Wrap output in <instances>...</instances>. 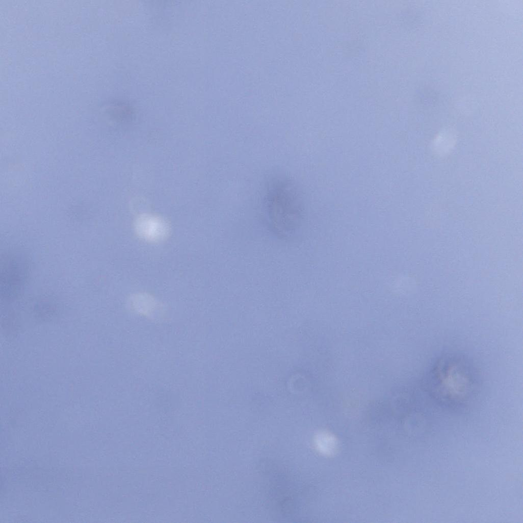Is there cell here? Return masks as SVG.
I'll use <instances>...</instances> for the list:
<instances>
[{
	"label": "cell",
	"instance_id": "obj_1",
	"mask_svg": "<svg viewBox=\"0 0 523 523\" xmlns=\"http://www.w3.org/2000/svg\"><path fill=\"white\" fill-rule=\"evenodd\" d=\"M264 207L271 231L281 239L294 237L301 229L303 206L296 184L288 176L276 173L268 178Z\"/></svg>",
	"mask_w": 523,
	"mask_h": 523
},
{
	"label": "cell",
	"instance_id": "obj_2",
	"mask_svg": "<svg viewBox=\"0 0 523 523\" xmlns=\"http://www.w3.org/2000/svg\"><path fill=\"white\" fill-rule=\"evenodd\" d=\"M134 228L139 237L152 243L165 240L171 232L170 224L165 219L151 213L138 216L134 221Z\"/></svg>",
	"mask_w": 523,
	"mask_h": 523
},
{
	"label": "cell",
	"instance_id": "obj_3",
	"mask_svg": "<svg viewBox=\"0 0 523 523\" xmlns=\"http://www.w3.org/2000/svg\"><path fill=\"white\" fill-rule=\"evenodd\" d=\"M26 264L22 259L15 257H5L2 268L1 285L5 296H14L22 286L26 275Z\"/></svg>",
	"mask_w": 523,
	"mask_h": 523
},
{
	"label": "cell",
	"instance_id": "obj_4",
	"mask_svg": "<svg viewBox=\"0 0 523 523\" xmlns=\"http://www.w3.org/2000/svg\"><path fill=\"white\" fill-rule=\"evenodd\" d=\"M128 303L133 312L149 318H154L162 309L156 298L146 293L133 294L129 298Z\"/></svg>",
	"mask_w": 523,
	"mask_h": 523
},
{
	"label": "cell",
	"instance_id": "obj_5",
	"mask_svg": "<svg viewBox=\"0 0 523 523\" xmlns=\"http://www.w3.org/2000/svg\"><path fill=\"white\" fill-rule=\"evenodd\" d=\"M315 445L322 454L329 455L334 454L337 448L336 438L330 434L321 432L315 438Z\"/></svg>",
	"mask_w": 523,
	"mask_h": 523
}]
</instances>
